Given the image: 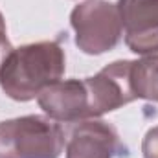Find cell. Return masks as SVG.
<instances>
[{"label":"cell","instance_id":"9c48e42d","mask_svg":"<svg viewBox=\"0 0 158 158\" xmlns=\"http://www.w3.org/2000/svg\"><path fill=\"white\" fill-rule=\"evenodd\" d=\"M142 153L143 158H158V125L145 132L142 142Z\"/></svg>","mask_w":158,"mask_h":158},{"label":"cell","instance_id":"30bf717a","mask_svg":"<svg viewBox=\"0 0 158 158\" xmlns=\"http://www.w3.org/2000/svg\"><path fill=\"white\" fill-rule=\"evenodd\" d=\"M13 50L11 42L7 39V30H6V20H4V15L0 11V66L4 63V59L9 55V52Z\"/></svg>","mask_w":158,"mask_h":158},{"label":"cell","instance_id":"277c9868","mask_svg":"<svg viewBox=\"0 0 158 158\" xmlns=\"http://www.w3.org/2000/svg\"><path fill=\"white\" fill-rule=\"evenodd\" d=\"M131 70L132 61L119 59L101 68L96 76L85 77L92 118H99L107 112L118 110L119 107L136 99L131 81Z\"/></svg>","mask_w":158,"mask_h":158},{"label":"cell","instance_id":"6da1fadb","mask_svg":"<svg viewBox=\"0 0 158 158\" xmlns=\"http://www.w3.org/2000/svg\"><path fill=\"white\" fill-rule=\"evenodd\" d=\"M66 55L59 42L40 40L13 48L0 66V88L15 101H31L50 85L61 81Z\"/></svg>","mask_w":158,"mask_h":158},{"label":"cell","instance_id":"52a82bcc","mask_svg":"<svg viewBox=\"0 0 158 158\" xmlns=\"http://www.w3.org/2000/svg\"><path fill=\"white\" fill-rule=\"evenodd\" d=\"M118 131L103 121L92 118L79 121L66 142V158H114L123 153Z\"/></svg>","mask_w":158,"mask_h":158},{"label":"cell","instance_id":"8992f818","mask_svg":"<svg viewBox=\"0 0 158 158\" xmlns=\"http://www.w3.org/2000/svg\"><path fill=\"white\" fill-rule=\"evenodd\" d=\"M37 103L53 121L79 123L92 119L85 79H66L46 86L39 94Z\"/></svg>","mask_w":158,"mask_h":158},{"label":"cell","instance_id":"3957f363","mask_svg":"<svg viewBox=\"0 0 158 158\" xmlns=\"http://www.w3.org/2000/svg\"><path fill=\"white\" fill-rule=\"evenodd\" d=\"M76 46L86 55H101L118 46L123 35L118 7L107 0H85L70 13Z\"/></svg>","mask_w":158,"mask_h":158},{"label":"cell","instance_id":"ba28073f","mask_svg":"<svg viewBox=\"0 0 158 158\" xmlns=\"http://www.w3.org/2000/svg\"><path fill=\"white\" fill-rule=\"evenodd\" d=\"M131 81L136 99L158 103V53L132 61Z\"/></svg>","mask_w":158,"mask_h":158},{"label":"cell","instance_id":"7a4b0ae2","mask_svg":"<svg viewBox=\"0 0 158 158\" xmlns=\"http://www.w3.org/2000/svg\"><path fill=\"white\" fill-rule=\"evenodd\" d=\"M64 132L48 116L30 114L0 121V158H59Z\"/></svg>","mask_w":158,"mask_h":158},{"label":"cell","instance_id":"5b68a950","mask_svg":"<svg viewBox=\"0 0 158 158\" xmlns=\"http://www.w3.org/2000/svg\"><path fill=\"white\" fill-rule=\"evenodd\" d=\"M125 44L132 53H158V0H118Z\"/></svg>","mask_w":158,"mask_h":158}]
</instances>
